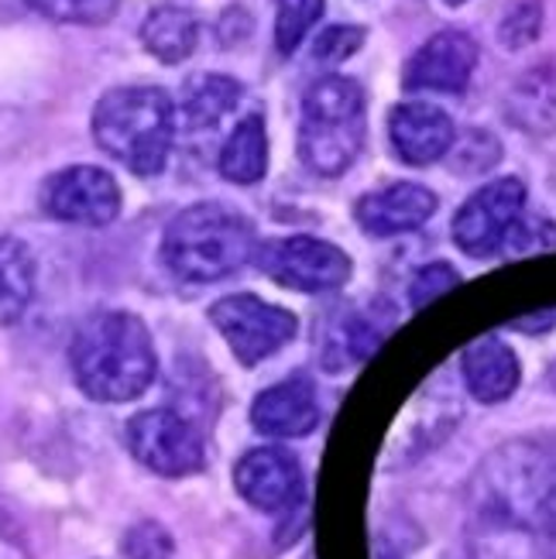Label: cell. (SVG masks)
Here are the masks:
<instances>
[{
    "label": "cell",
    "instance_id": "obj_11",
    "mask_svg": "<svg viewBox=\"0 0 556 559\" xmlns=\"http://www.w3.org/2000/svg\"><path fill=\"white\" fill-rule=\"evenodd\" d=\"M477 66V45L464 32H440L423 41L419 52L405 66V90L423 93H461Z\"/></svg>",
    "mask_w": 556,
    "mask_h": 559
},
{
    "label": "cell",
    "instance_id": "obj_20",
    "mask_svg": "<svg viewBox=\"0 0 556 559\" xmlns=\"http://www.w3.org/2000/svg\"><path fill=\"white\" fill-rule=\"evenodd\" d=\"M240 100V83L230 80V76H206L186 83V93H182V120L186 128L192 131H206L213 124H221V120L237 107Z\"/></svg>",
    "mask_w": 556,
    "mask_h": 559
},
{
    "label": "cell",
    "instance_id": "obj_25",
    "mask_svg": "<svg viewBox=\"0 0 556 559\" xmlns=\"http://www.w3.org/2000/svg\"><path fill=\"white\" fill-rule=\"evenodd\" d=\"M360 41H365V32L360 28H351V24H330V28L317 38V45H312V52H317L320 62H344L357 52Z\"/></svg>",
    "mask_w": 556,
    "mask_h": 559
},
{
    "label": "cell",
    "instance_id": "obj_24",
    "mask_svg": "<svg viewBox=\"0 0 556 559\" xmlns=\"http://www.w3.org/2000/svg\"><path fill=\"white\" fill-rule=\"evenodd\" d=\"M549 248H556V227L540 221V216H522V221L512 227L509 240H505L501 254L525 258V254H546Z\"/></svg>",
    "mask_w": 556,
    "mask_h": 559
},
{
    "label": "cell",
    "instance_id": "obj_18",
    "mask_svg": "<svg viewBox=\"0 0 556 559\" xmlns=\"http://www.w3.org/2000/svg\"><path fill=\"white\" fill-rule=\"evenodd\" d=\"M35 299V258L14 237H0V326L17 323Z\"/></svg>",
    "mask_w": 556,
    "mask_h": 559
},
{
    "label": "cell",
    "instance_id": "obj_14",
    "mask_svg": "<svg viewBox=\"0 0 556 559\" xmlns=\"http://www.w3.org/2000/svg\"><path fill=\"white\" fill-rule=\"evenodd\" d=\"M389 138L405 165H433L453 148V120L433 104H399L389 117Z\"/></svg>",
    "mask_w": 556,
    "mask_h": 559
},
{
    "label": "cell",
    "instance_id": "obj_29",
    "mask_svg": "<svg viewBox=\"0 0 556 559\" xmlns=\"http://www.w3.org/2000/svg\"><path fill=\"white\" fill-rule=\"evenodd\" d=\"M556 323V312L553 309H543V312H533V316H522V320H512V330H522V333H543Z\"/></svg>",
    "mask_w": 556,
    "mask_h": 559
},
{
    "label": "cell",
    "instance_id": "obj_5",
    "mask_svg": "<svg viewBox=\"0 0 556 559\" xmlns=\"http://www.w3.org/2000/svg\"><path fill=\"white\" fill-rule=\"evenodd\" d=\"M210 323L221 330L227 347L245 368H255L264 357L279 354L285 344H293L299 330V320L288 309L248 296V292L216 299L210 306Z\"/></svg>",
    "mask_w": 556,
    "mask_h": 559
},
{
    "label": "cell",
    "instance_id": "obj_6",
    "mask_svg": "<svg viewBox=\"0 0 556 559\" xmlns=\"http://www.w3.org/2000/svg\"><path fill=\"white\" fill-rule=\"evenodd\" d=\"M128 447L141 467L158 477H186L206 464L203 436L173 408H149L128 423Z\"/></svg>",
    "mask_w": 556,
    "mask_h": 559
},
{
    "label": "cell",
    "instance_id": "obj_7",
    "mask_svg": "<svg viewBox=\"0 0 556 559\" xmlns=\"http://www.w3.org/2000/svg\"><path fill=\"white\" fill-rule=\"evenodd\" d=\"M525 216V186L519 179H495L481 186L453 216V245L471 258L501 254L512 227Z\"/></svg>",
    "mask_w": 556,
    "mask_h": 559
},
{
    "label": "cell",
    "instance_id": "obj_28",
    "mask_svg": "<svg viewBox=\"0 0 556 559\" xmlns=\"http://www.w3.org/2000/svg\"><path fill=\"white\" fill-rule=\"evenodd\" d=\"M0 559H32L28 546H24L17 525L0 512Z\"/></svg>",
    "mask_w": 556,
    "mask_h": 559
},
{
    "label": "cell",
    "instance_id": "obj_19",
    "mask_svg": "<svg viewBox=\"0 0 556 559\" xmlns=\"http://www.w3.org/2000/svg\"><path fill=\"white\" fill-rule=\"evenodd\" d=\"M197 38H200V24L182 8H158L141 24V45L149 48L158 62H168V66L189 59L192 48H197Z\"/></svg>",
    "mask_w": 556,
    "mask_h": 559
},
{
    "label": "cell",
    "instance_id": "obj_17",
    "mask_svg": "<svg viewBox=\"0 0 556 559\" xmlns=\"http://www.w3.org/2000/svg\"><path fill=\"white\" fill-rule=\"evenodd\" d=\"M216 168L227 182L255 186L269 173V134H264V120L258 114L245 117L224 141Z\"/></svg>",
    "mask_w": 556,
    "mask_h": 559
},
{
    "label": "cell",
    "instance_id": "obj_3",
    "mask_svg": "<svg viewBox=\"0 0 556 559\" xmlns=\"http://www.w3.org/2000/svg\"><path fill=\"white\" fill-rule=\"evenodd\" d=\"M93 138L134 176H158L173 155L176 107L158 86L110 90L93 110Z\"/></svg>",
    "mask_w": 556,
    "mask_h": 559
},
{
    "label": "cell",
    "instance_id": "obj_8",
    "mask_svg": "<svg viewBox=\"0 0 556 559\" xmlns=\"http://www.w3.org/2000/svg\"><path fill=\"white\" fill-rule=\"evenodd\" d=\"M255 258L269 278H275L285 288L309 292V296L336 292L341 285H347L354 272L351 258L320 237H285L269 248H261Z\"/></svg>",
    "mask_w": 556,
    "mask_h": 559
},
{
    "label": "cell",
    "instance_id": "obj_2",
    "mask_svg": "<svg viewBox=\"0 0 556 559\" xmlns=\"http://www.w3.org/2000/svg\"><path fill=\"white\" fill-rule=\"evenodd\" d=\"M258 254L255 227L230 206L200 203L182 210L162 237L168 272L182 282H221Z\"/></svg>",
    "mask_w": 556,
    "mask_h": 559
},
{
    "label": "cell",
    "instance_id": "obj_26",
    "mask_svg": "<svg viewBox=\"0 0 556 559\" xmlns=\"http://www.w3.org/2000/svg\"><path fill=\"white\" fill-rule=\"evenodd\" d=\"M125 552L131 559H168L173 556V539H168V532L162 525L144 522L131 528V536L125 539Z\"/></svg>",
    "mask_w": 556,
    "mask_h": 559
},
{
    "label": "cell",
    "instance_id": "obj_12",
    "mask_svg": "<svg viewBox=\"0 0 556 559\" xmlns=\"http://www.w3.org/2000/svg\"><path fill=\"white\" fill-rule=\"evenodd\" d=\"M433 213H437V197L419 182H395L375 189L368 197H360L354 206L357 224L371 237H399L409 230H419Z\"/></svg>",
    "mask_w": 556,
    "mask_h": 559
},
{
    "label": "cell",
    "instance_id": "obj_13",
    "mask_svg": "<svg viewBox=\"0 0 556 559\" xmlns=\"http://www.w3.org/2000/svg\"><path fill=\"white\" fill-rule=\"evenodd\" d=\"M251 423L261 436L272 440H296V436H309L320 423V402L312 384L303 378H288L255 399L251 405Z\"/></svg>",
    "mask_w": 556,
    "mask_h": 559
},
{
    "label": "cell",
    "instance_id": "obj_9",
    "mask_svg": "<svg viewBox=\"0 0 556 559\" xmlns=\"http://www.w3.org/2000/svg\"><path fill=\"white\" fill-rule=\"evenodd\" d=\"M42 210L62 224L104 227L120 213V189L96 165H69L42 186Z\"/></svg>",
    "mask_w": 556,
    "mask_h": 559
},
{
    "label": "cell",
    "instance_id": "obj_27",
    "mask_svg": "<svg viewBox=\"0 0 556 559\" xmlns=\"http://www.w3.org/2000/svg\"><path fill=\"white\" fill-rule=\"evenodd\" d=\"M536 28H540V0H519L516 11L505 17V24H501V38L509 41L516 35L512 48H519L525 41H533Z\"/></svg>",
    "mask_w": 556,
    "mask_h": 559
},
{
    "label": "cell",
    "instance_id": "obj_10",
    "mask_svg": "<svg viewBox=\"0 0 556 559\" xmlns=\"http://www.w3.org/2000/svg\"><path fill=\"white\" fill-rule=\"evenodd\" d=\"M237 495L264 515H285L303 501V464L285 447H258L234 467Z\"/></svg>",
    "mask_w": 556,
    "mask_h": 559
},
{
    "label": "cell",
    "instance_id": "obj_21",
    "mask_svg": "<svg viewBox=\"0 0 556 559\" xmlns=\"http://www.w3.org/2000/svg\"><path fill=\"white\" fill-rule=\"evenodd\" d=\"M323 0H275V48L293 56L303 45L306 32L320 21Z\"/></svg>",
    "mask_w": 556,
    "mask_h": 559
},
{
    "label": "cell",
    "instance_id": "obj_1",
    "mask_svg": "<svg viewBox=\"0 0 556 559\" xmlns=\"http://www.w3.org/2000/svg\"><path fill=\"white\" fill-rule=\"evenodd\" d=\"M69 364L80 392L104 405L134 402L158 374L149 326L134 312L120 309H104L83 320L72 336Z\"/></svg>",
    "mask_w": 556,
    "mask_h": 559
},
{
    "label": "cell",
    "instance_id": "obj_15",
    "mask_svg": "<svg viewBox=\"0 0 556 559\" xmlns=\"http://www.w3.org/2000/svg\"><path fill=\"white\" fill-rule=\"evenodd\" d=\"M522 381V368L516 350L498 336H481L464 350V384L471 399L498 405L512 399V392Z\"/></svg>",
    "mask_w": 556,
    "mask_h": 559
},
{
    "label": "cell",
    "instance_id": "obj_23",
    "mask_svg": "<svg viewBox=\"0 0 556 559\" xmlns=\"http://www.w3.org/2000/svg\"><path fill=\"white\" fill-rule=\"evenodd\" d=\"M457 285H461V272L447 261H433L413 275V285H409V302H413V309H426L429 302H437Z\"/></svg>",
    "mask_w": 556,
    "mask_h": 559
},
{
    "label": "cell",
    "instance_id": "obj_4",
    "mask_svg": "<svg viewBox=\"0 0 556 559\" xmlns=\"http://www.w3.org/2000/svg\"><path fill=\"white\" fill-rule=\"evenodd\" d=\"M365 144V90L347 76H323L303 96L299 158L323 179L344 176Z\"/></svg>",
    "mask_w": 556,
    "mask_h": 559
},
{
    "label": "cell",
    "instance_id": "obj_16",
    "mask_svg": "<svg viewBox=\"0 0 556 559\" xmlns=\"http://www.w3.org/2000/svg\"><path fill=\"white\" fill-rule=\"evenodd\" d=\"M505 117L525 134H556V62H540L512 83Z\"/></svg>",
    "mask_w": 556,
    "mask_h": 559
},
{
    "label": "cell",
    "instance_id": "obj_30",
    "mask_svg": "<svg viewBox=\"0 0 556 559\" xmlns=\"http://www.w3.org/2000/svg\"><path fill=\"white\" fill-rule=\"evenodd\" d=\"M443 4H450V8H457V4H468V0H443Z\"/></svg>",
    "mask_w": 556,
    "mask_h": 559
},
{
    "label": "cell",
    "instance_id": "obj_22",
    "mask_svg": "<svg viewBox=\"0 0 556 559\" xmlns=\"http://www.w3.org/2000/svg\"><path fill=\"white\" fill-rule=\"evenodd\" d=\"M28 4L52 17V21H69V24H104L117 14L120 0H28Z\"/></svg>",
    "mask_w": 556,
    "mask_h": 559
}]
</instances>
